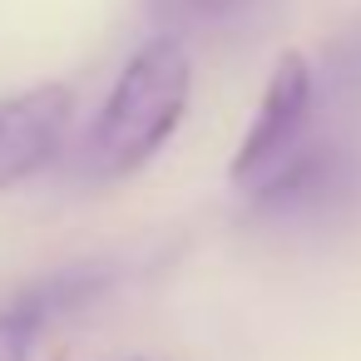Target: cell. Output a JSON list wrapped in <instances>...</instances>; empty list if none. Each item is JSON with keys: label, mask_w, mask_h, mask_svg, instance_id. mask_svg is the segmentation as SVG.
I'll list each match as a JSON object with an SVG mask.
<instances>
[{"label": "cell", "mask_w": 361, "mask_h": 361, "mask_svg": "<svg viewBox=\"0 0 361 361\" xmlns=\"http://www.w3.org/2000/svg\"><path fill=\"white\" fill-rule=\"evenodd\" d=\"M149 6H154L159 20H169V25H198V30H208V25L238 20L252 0H149Z\"/></svg>", "instance_id": "5b68a950"}, {"label": "cell", "mask_w": 361, "mask_h": 361, "mask_svg": "<svg viewBox=\"0 0 361 361\" xmlns=\"http://www.w3.org/2000/svg\"><path fill=\"white\" fill-rule=\"evenodd\" d=\"M307 119H312V65L307 55L287 50L272 75H267V90H262V104L228 164V178L252 193L262 188L297 149H302V134H307Z\"/></svg>", "instance_id": "7a4b0ae2"}, {"label": "cell", "mask_w": 361, "mask_h": 361, "mask_svg": "<svg viewBox=\"0 0 361 361\" xmlns=\"http://www.w3.org/2000/svg\"><path fill=\"white\" fill-rule=\"evenodd\" d=\"M109 282H114V262H75V267H60V272H50V277H40V282L20 287L16 302L45 326V322H55V317H65V312H75V307L94 302Z\"/></svg>", "instance_id": "277c9868"}, {"label": "cell", "mask_w": 361, "mask_h": 361, "mask_svg": "<svg viewBox=\"0 0 361 361\" xmlns=\"http://www.w3.org/2000/svg\"><path fill=\"white\" fill-rule=\"evenodd\" d=\"M193 94V60L183 40L159 35L149 40L124 75L114 80L104 109L85 134V173L94 178H129L139 173L183 124Z\"/></svg>", "instance_id": "6da1fadb"}, {"label": "cell", "mask_w": 361, "mask_h": 361, "mask_svg": "<svg viewBox=\"0 0 361 361\" xmlns=\"http://www.w3.org/2000/svg\"><path fill=\"white\" fill-rule=\"evenodd\" d=\"M55 361H65V356H55Z\"/></svg>", "instance_id": "52a82bcc"}, {"label": "cell", "mask_w": 361, "mask_h": 361, "mask_svg": "<svg viewBox=\"0 0 361 361\" xmlns=\"http://www.w3.org/2000/svg\"><path fill=\"white\" fill-rule=\"evenodd\" d=\"M35 336H40V322L20 302H11L6 312H0V361H25Z\"/></svg>", "instance_id": "8992f818"}, {"label": "cell", "mask_w": 361, "mask_h": 361, "mask_svg": "<svg viewBox=\"0 0 361 361\" xmlns=\"http://www.w3.org/2000/svg\"><path fill=\"white\" fill-rule=\"evenodd\" d=\"M75 119V90L70 85H35L25 94L0 99V188H16L30 173H40Z\"/></svg>", "instance_id": "3957f363"}]
</instances>
